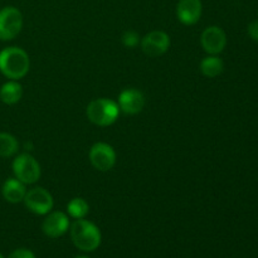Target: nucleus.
I'll return each instance as SVG.
<instances>
[{"label": "nucleus", "instance_id": "13", "mask_svg": "<svg viewBox=\"0 0 258 258\" xmlns=\"http://www.w3.org/2000/svg\"><path fill=\"white\" fill-rule=\"evenodd\" d=\"M3 197L7 202L9 203H20L24 199L25 194H27V190H25V184H23L22 181L18 180L17 178L8 179L5 180V183L3 184L2 188Z\"/></svg>", "mask_w": 258, "mask_h": 258}, {"label": "nucleus", "instance_id": "7", "mask_svg": "<svg viewBox=\"0 0 258 258\" xmlns=\"http://www.w3.org/2000/svg\"><path fill=\"white\" fill-rule=\"evenodd\" d=\"M90 161L95 169L98 171H108L115 166L116 153L111 145L106 143H96L91 148Z\"/></svg>", "mask_w": 258, "mask_h": 258}, {"label": "nucleus", "instance_id": "14", "mask_svg": "<svg viewBox=\"0 0 258 258\" xmlns=\"http://www.w3.org/2000/svg\"><path fill=\"white\" fill-rule=\"evenodd\" d=\"M23 95V88L20 83L17 81L12 80L9 82L4 83L0 88V100L5 103V105H15L20 101Z\"/></svg>", "mask_w": 258, "mask_h": 258}, {"label": "nucleus", "instance_id": "12", "mask_svg": "<svg viewBox=\"0 0 258 258\" xmlns=\"http://www.w3.org/2000/svg\"><path fill=\"white\" fill-rule=\"evenodd\" d=\"M203 5L201 0H179L176 5V17L183 24L193 25L201 19Z\"/></svg>", "mask_w": 258, "mask_h": 258}, {"label": "nucleus", "instance_id": "8", "mask_svg": "<svg viewBox=\"0 0 258 258\" xmlns=\"http://www.w3.org/2000/svg\"><path fill=\"white\" fill-rule=\"evenodd\" d=\"M170 47V38L165 32L154 30L141 40V48L148 57L156 58L163 55Z\"/></svg>", "mask_w": 258, "mask_h": 258}, {"label": "nucleus", "instance_id": "17", "mask_svg": "<svg viewBox=\"0 0 258 258\" xmlns=\"http://www.w3.org/2000/svg\"><path fill=\"white\" fill-rule=\"evenodd\" d=\"M67 212L72 218L82 219L90 212L88 203L82 198H73L70 203L67 204Z\"/></svg>", "mask_w": 258, "mask_h": 258}, {"label": "nucleus", "instance_id": "22", "mask_svg": "<svg viewBox=\"0 0 258 258\" xmlns=\"http://www.w3.org/2000/svg\"><path fill=\"white\" fill-rule=\"evenodd\" d=\"M0 258H4V257H3V254H2V253H0Z\"/></svg>", "mask_w": 258, "mask_h": 258}, {"label": "nucleus", "instance_id": "11", "mask_svg": "<svg viewBox=\"0 0 258 258\" xmlns=\"http://www.w3.org/2000/svg\"><path fill=\"white\" fill-rule=\"evenodd\" d=\"M68 227H70V221L63 212H53L48 214L42 224L43 233L50 238L62 237L68 231Z\"/></svg>", "mask_w": 258, "mask_h": 258}, {"label": "nucleus", "instance_id": "19", "mask_svg": "<svg viewBox=\"0 0 258 258\" xmlns=\"http://www.w3.org/2000/svg\"><path fill=\"white\" fill-rule=\"evenodd\" d=\"M8 258H35V256L32 251H29V249L19 248L15 249L14 252H12Z\"/></svg>", "mask_w": 258, "mask_h": 258}, {"label": "nucleus", "instance_id": "9", "mask_svg": "<svg viewBox=\"0 0 258 258\" xmlns=\"http://www.w3.org/2000/svg\"><path fill=\"white\" fill-rule=\"evenodd\" d=\"M201 43L203 49L208 54H219L221 52H223L227 45V35L222 28L212 25V27L206 28L204 32L202 33Z\"/></svg>", "mask_w": 258, "mask_h": 258}, {"label": "nucleus", "instance_id": "21", "mask_svg": "<svg viewBox=\"0 0 258 258\" xmlns=\"http://www.w3.org/2000/svg\"><path fill=\"white\" fill-rule=\"evenodd\" d=\"M76 258H88V257H85V256H81V257H76Z\"/></svg>", "mask_w": 258, "mask_h": 258}, {"label": "nucleus", "instance_id": "4", "mask_svg": "<svg viewBox=\"0 0 258 258\" xmlns=\"http://www.w3.org/2000/svg\"><path fill=\"white\" fill-rule=\"evenodd\" d=\"M13 171L23 184H34L40 178V165L32 155L22 154L13 161Z\"/></svg>", "mask_w": 258, "mask_h": 258}, {"label": "nucleus", "instance_id": "1", "mask_svg": "<svg viewBox=\"0 0 258 258\" xmlns=\"http://www.w3.org/2000/svg\"><path fill=\"white\" fill-rule=\"evenodd\" d=\"M28 53L18 47H8L0 52V72L10 80H20L29 72Z\"/></svg>", "mask_w": 258, "mask_h": 258}, {"label": "nucleus", "instance_id": "10", "mask_svg": "<svg viewBox=\"0 0 258 258\" xmlns=\"http://www.w3.org/2000/svg\"><path fill=\"white\" fill-rule=\"evenodd\" d=\"M144 106H145V97L141 91L135 88H127L118 96V107L127 115L140 113Z\"/></svg>", "mask_w": 258, "mask_h": 258}, {"label": "nucleus", "instance_id": "5", "mask_svg": "<svg viewBox=\"0 0 258 258\" xmlns=\"http://www.w3.org/2000/svg\"><path fill=\"white\" fill-rule=\"evenodd\" d=\"M23 28V15L14 7H5L0 10V39L12 40Z\"/></svg>", "mask_w": 258, "mask_h": 258}, {"label": "nucleus", "instance_id": "6", "mask_svg": "<svg viewBox=\"0 0 258 258\" xmlns=\"http://www.w3.org/2000/svg\"><path fill=\"white\" fill-rule=\"evenodd\" d=\"M23 202L32 213L39 214V216H45V214L49 213L53 208V204H54L52 194L42 186L33 188L29 191H27Z\"/></svg>", "mask_w": 258, "mask_h": 258}, {"label": "nucleus", "instance_id": "18", "mask_svg": "<svg viewBox=\"0 0 258 258\" xmlns=\"http://www.w3.org/2000/svg\"><path fill=\"white\" fill-rule=\"evenodd\" d=\"M122 43H123V45L127 48L136 47L139 43V34L138 33L133 32V30H128V32L123 33Z\"/></svg>", "mask_w": 258, "mask_h": 258}, {"label": "nucleus", "instance_id": "3", "mask_svg": "<svg viewBox=\"0 0 258 258\" xmlns=\"http://www.w3.org/2000/svg\"><path fill=\"white\" fill-rule=\"evenodd\" d=\"M87 117L92 123L97 126H110L117 120L120 108L118 105L108 98H97L87 106Z\"/></svg>", "mask_w": 258, "mask_h": 258}, {"label": "nucleus", "instance_id": "15", "mask_svg": "<svg viewBox=\"0 0 258 258\" xmlns=\"http://www.w3.org/2000/svg\"><path fill=\"white\" fill-rule=\"evenodd\" d=\"M224 70V63L217 55H209L201 62V72L206 77L214 78L221 75Z\"/></svg>", "mask_w": 258, "mask_h": 258}, {"label": "nucleus", "instance_id": "16", "mask_svg": "<svg viewBox=\"0 0 258 258\" xmlns=\"http://www.w3.org/2000/svg\"><path fill=\"white\" fill-rule=\"evenodd\" d=\"M19 144L17 139L13 135L7 133H0V156L2 158H9L18 151Z\"/></svg>", "mask_w": 258, "mask_h": 258}, {"label": "nucleus", "instance_id": "20", "mask_svg": "<svg viewBox=\"0 0 258 258\" xmlns=\"http://www.w3.org/2000/svg\"><path fill=\"white\" fill-rule=\"evenodd\" d=\"M248 34L252 39L258 42V20L252 22L251 24L248 25Z\"/></svg>", "mask_w": 258, "mask_h": 258}, {"label": "nucleus", "instance_id": "2", "mask_svg": "<svg viewBox=\"0 0 258 258\" xmlns=\"http://www.w3.org/2000/svg\"><path fill=\"white\" fill-rule=\"evenodd\" d=\"M71 238L75 246L83 252H92L101 244V232L92 222L76 219L71 226Z\"/></svg>", "mask_w": 258, "mask_h": 258}]
</instances>
